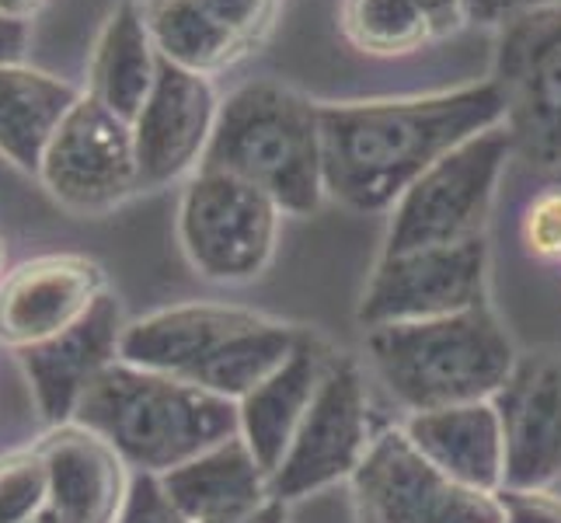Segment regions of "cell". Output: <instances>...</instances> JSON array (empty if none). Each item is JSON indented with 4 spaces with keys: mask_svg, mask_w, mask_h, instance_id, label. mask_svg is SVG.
<instances>
[{
    "mask_svg": "<svg viewBox=\"0 0 561 523\" xmlns=\"http://www.w3.org/2000/svg\"><path fill=\"white\" fill-rule=\"evenodd\" d=\"M506 120L495 81L404 99L321 102L324 192L353 213H391L439 158Z\"/></svg>",
    "mask_w": 561,
    "mask_h": 523,
    "instance_id": "cell-1",
    "label": "cell"
},
{
    "mask_svg": "<svg viewBox=\"0 0 561 523\" xmlns=\"http://www.w3.org/2000/svg\"><path fill=\"white\" fill-rule=\"evenodd\" d=\"M300 332V325L255 307L182 300L133 318L126 325L119 360L241 401L294 353Z\"/></svg>",
    "mask_w": 561,
    "mask_h": 523,
    "instance_id": "cell-2",
    "label": "cell"
},
{
    "mask_svg": "<svg viewBox=\"0 0 561 523\" xmlns=\"http://www.w3.org/2000/svg\"><path fill=\"white\" fill-rule=\"evenodd\" d=\"M73 422L102 436L133 475H168L238 436V401L126 360L91 380Z\"/></svg>",
    "mask_w": 561,
    "mask_h": 523,
    "instance_id": "cell-3",
    "label": "cell"
},
{
    "mask_svg": "<svg viewBox=\"0 0 561 523\" xmlns=\"http://www.w3.org/2000/svg\"><path fill=\"white\" fill-rule=\"evenodd\" d=\"M363 353L409 416L495 398L519 360L492 304L430 321L363 328Z\"/></svg>",
    "mask_w": 561,
    "mask_h": 523,
    "instance_id": "cell-4",
    "label": "cell"
},
{
    "mask_svg": "<svg viewBox=\"0 0 561 523\" xmlns=\"http://www.w3.org/2000/svg\"><path fill=\"white\" fill-rule=\"evenodd\" d=\"M203 168L259 185L283 217H311L328 200L321 102L276 77H255L220 99Z\"/></svg>",
    "mask_w": 561,
    "mask_h": 523,
    "instance_id": "cell-5",
    "label": "cell"
},
{
    "mask_svg": "<svg viewBox=\"0 0 561 523\" xmlns=\"http://www.w3.org/2000/svg\"><path fill=\"white\" fill-rule=\"evenodd\" d=\"M175 227L192 273L220 286H244L273 265L283 209L238 174L199 168L185 179Z\"/></svg>",
    "mask_w": 561,
    "mask_h": 523,
    "instance_id": "cell-6",
    "label": "cell"
},
{
    "mask_svg": "<svg viewBox=\"0 0 561 523\" xmlns=\"http://www.w3.org/2000/svg\"><path fill=\"white\" fill-rule=\"evenodd\" d=\"M510 161L513 137L506 126H492L454 147L391 206L380 255L485 238Z\"/></svg>",
    "mask_w": 561,
    "mask_h": 523,
    "instance_id": "cell-7",
    "label": "cell"
},
{
    "mask_svg": "<svg viewBox=\"0 0 561 523\" xmlns=\"http://www.w3.org/2000/svg\"><path fill=\"white\" fill-rule=\"evenodd\" d=\"M492 81L506 102L513 158L534 171L561 168V0L499 25Z\"/></svg>",
    "mask_w": 561,
    "mask_h": 523,
    "instance_id": "cell-8",
    "label": "cell"
},
{
    "mask_svg": "<svg viewBox=\"0 0 561 523\" xmlns=\"http://www.w3.org/2000/svg\"><path fill=\"white\" fill-rule=\"evenodd\" d=\"M356 523H502L495 492H478L425 461L401 425L380 430L350 478Z\"/></svg>",
    "mask_w": 561,
    "mask_h": 523,
    "instance_id": "cell-9",
    "label": "cell"
},
{
    "mask_svg": "<svg viewBox=\"0 0 561 523\" xmlns=\"http://www.w3.org/2000/svg\"><path fill=\"white\" fill-rule=\"evenodd\" d=\"M374 436L363 366L350 353H335L300 430L268 478L273 496L289 507V502L318 496L339 481H350L370 451Z\"/></svg>",
    "mask_w": 561,
    "mask_h": 523,
    "instance_id": "cell-10",
    "label": "cell"
},
{
    "mask_svg": "<svg viewBox=\"0 0 561 523\" xmlns=\"http://www.w3.org/2000/svg\"><path fill=\"white\" fill-rule=\"evenodd\" d=\"M35 179L73 217H105L119 209L140 192L133 123L81 94L49 140Z\"/></svg>",
    "mask_w": 561,
    "mask_h": 523,
    "instance_id": "cell-11",
    "label": "cell"
},
{
    "mask_svg": "<svg viewBox=\"0 0 561 523\" xmlns=\"http://www.w3.org/2000/svg\"><path fill=\"white\" fill-rule=\"evenodd\" d=\"M489 304V241L380 255L356 307L359 328L430 321Z\"/></svg>",
    "mask_w": 561,
    "mask_h": 523,
    "instance_id": "cell-12",
    "label": "cell"
},
{
    "mask_svg": "<svg viewBox=\"0 0 561 523\" xmlns=\"http://www.w3.org/2000/svg\"><path fill=\"white\" fill-rule=\"evenodd\" d=\"M217 115L220 94L213 88V77L185 70L161 56L150 99L133 120L140 192H158L192 179L206 161Z\"/></svg>",
    "mask_w": 561,
    "mask_h": 523,
    "instance_id": "cell-13",
    "label": "cell"
},
{
    "mask_svg": "<svg viewBox=\"0 0 561 523\" xmlns=\"http://www.w3.org/2000/svg\"><path fill=\"white\" fill-rule=\"evenodd\" d=\"M140 8L164 60L217 77L268 43L283 0H140Z\"/></svg>",
    "mask_w": 561,
    "mask_h": 523,
    "instance_id": "cell-14",
    "label": "cell"
},
{
    "mask_svg": "<svg viewBox=\"0 0 561 523\" xmlns=\"http://www.w3.org/2000/svg\"><path fill=\"white\" fill-rule=\"evenodd\" d=\"M108 294L105 265L77 251L18 262L0 280V345L22 353L64 336Z\"/></svg>",
    "mask_w": 561,
    "mask_h": 523,
    "instance_id": "cell-15",
    "label": "cell"
},
{
    "mask_svg": "<svg viewBox=\"0 0 561 523\" xmlns=\"http://www.w3.org/2000/svg\"><path fill=\"white\" fill-rule=\"evenodd\" d=\"M492 405L506 440V486L554 489L561 481V349L519 353Z\"/></svg>",
    "mask_w": 561,
    "mask_h": 523,
    "instance_id": "cell-16",
    "label": "cell"
},
{
    "mask_svg": "<svg viewBox=\"0 0 561 523\" xmlns=\"http://www.w3.org/2000/svg\"><path fill=\"white\" fill-rule=\"evenodd\" d=\"M126 325L129 318L123 311V300L108 289L64 336L14 353L32 391L38 419L46 425L73 422V412L91 387V380L119 360Z\"/></svg>",
    "mask_w": 561,
    "mask_h": 523,
    "instance_id": "cell-17",
    "label": "cell"
},
{
    "mask_svg": "<svg viewBox=\"0 0 561 523\" xmlns=\"http://www.w3.org/2000/svg\"><path fill=\"white\" fill-rule=\"evenodd\" d=\"M38 443L49 457L53 489L32 523H115L133 478L119 454L77 422L46 425Z\"/></svg>",
    "mask_w": 561,
    "mask_h": 523,
    "instance_id": "cell-18",
    "label": "cell"
},
{
    "mask_svg": "<svg viewBox=\"0 0 561 523\" xmlns=\"http://www.w3.org/2000/svg\"><path fill=\"white\" fill-rule=\"evenodd\" d=\"M332 360L335 349L314 328H304L294 353L238 401V433L268 475L276 471L289 440L300 430Z\"/></svg>",
    "mask_w": 561,
    "mask_h": 523,
    "instance_id": "cell-19",
    "label": "cell"
},
{
    "mask_svg": "<svg viewBox=\"0 0 561 523\" xmlns=\"http://www.w3.org/2000/svg\"><path fill=\"white\" fill-rule=\"evenodd\" d=\"M401 430L425 461L460 486L478 492H499L506 486V440L492 398L412 412Z\"/></svg>",
    "mask_w": 561,
    "mask_h": 523,
    "instance_id": "cell-20",
    "label": "cell"
},
{
    "mask_svg": "<svg viewBox=\"0 0 561 523\" xmlns=\"http://www.w3.org/2000/svg\"><path fill=\"white\" fill-rule=\"evenodd\" d=\"M268 478L273 475L262 468L238 433L185 461L182 468L161 475V486L192 523H227L276 499Z\"/></svg>",
    "mask_w": 561,
    "mask_h": 523,
    "instance_id": "cell-21",
    "label": "cell"
},
{
    "mask_svg": "<svg viewBox=\"0 0 561 523\" xmlns=\"http://www.w3.org/2000/svg\"><path fill=\"white\" fill-rule=\"evenodd\" d=\"M161 70V53L153 46L140 0H119L94 38L88 56L84 94L102 102L119 120L133 123L150 99Z\"/></svg>",
    "mask_w": 561,
    "mask_h": 523,
    "instance_id": "cell-22",
    "label": "cell"
},
{
    "mask_svg": "<svg viewBox=\"0 0 561 523\" xmlns=\"http://www.w3.org/2000/svg\"><path fill=\"white\" fill-rule=\"evenodd\" d=\"M84 88L22 64H0V158L38 174L43 154Z\"/></svg>",
    "mask_w": 561,
    "mask_h": 523,
    "instance_id": "cell-23",
    "label": "cell"
},
{
    "mask_svg": "<svg viewBox=\"0 0 561 523\" xmlns=\"http://www.w3.org/2000/svg\"><path fill=\"white\" fill-rule=\"evenodd\" d=\"M339 32L356 53L398 60L436 43L433 25L412 0H342Z\"/></svg>",
    "mask_w": 561,
    "mask_h": 523,
    "instance_id": "cell-24",
    "label": "cell"
},
{
    "mask_svg": "<svg viewBox=\"0 0 561 523\" xmlns=\"http://www.w3.org/2000/svg\"><path fill=\"white\" fill-rule=\"evenodd\" d=\"M49 489L53 471L38 436L0 454V523H32Z\"/></svg>",
    "mask_w": 561,
    "mask_h": 523,
    "instance_id": "cell-25",
    "label": "cell"
},
{
    "mask_svg": "<svg viewBox=\"0 0 561 523\" xmlns=\"http://www.w3.org/2000/svg\"><path fill=\"white\" fill-rule=\"evenodd\" d=\"M519 245L537 262H561V185L540 189L519 217Z\"/></svg>",
    "mask_w": 561,
    "mask_h": 523,
    "instance_id": "cell-26",
    "label": "cell"
},
{
    "mask_svg": "<svg viewBox=\"0 0 561 523\" xmlns=\"http://www.w3.org/2000/svg\"><path fill=\"white\" fill-rule=\"evenodd\" d=\"M115 523H192V520L171 502L158 475H133L126 502Z\"/></svg>",
    "mask_w": 561,
    "mask_h": 523,
    "instance_id": "cell-27",
    "label": "cell"
},
{
    "mask_svg": "<svg viewBox=\"0 0 561 523\" xmlns=\"http://www.w3.org/2000/svg\"><path fill=\"white\" fill-rule=\"evenodd\" d=\"M502 523H561V496L554 489H513L495 492Z\"/></svg>",
    "mask_w": 561,
    "mask_h": 523,
    "instance_id": "cell-28",
    "label": "cell"
},
{
    "mask_svg": "<svg viewBox=\"0 0 561 523\" xmlns=\"http://www.w3.org/2000/svg\"><path fill=\"white\" fill-rule=\"evenodd\" d=\"M558 4V0H463V14H468V25H506L510 18L524 14L530 8H545Z\"/></svg>",
    "mask_w": 561,
    "mask_h": 523,
    "instance_id": "cell-29",
    "label": "cell"
},
{
    "mask_svg": "<svg viewBox=\"0 0 561 523\" xmlns=\"http://www.w3.org/2000/svg\"><path fill=\"white\" fill-rule=\"evenodd\" d=\"M412 4L425 14V22L433 25L436 43L439 38L457 35L468 25V14H463V0H412Z\"/></svg>",
    "mask_w": 561,
    "mask_h": 523,
    "instance_id": "cell-30",
    "label": "cell"
},
{
    "mask_svg": "<svg viewBox=\"0 0 561 523\" xmlns=\"http://www.w3.org/2000/svg\"><path fill=\"white\" fill-rule=\"evenodd\" d=\"M28 38L32 25L11 22V18L0 14V64H22L28 53Z\"/></svg>",
    "mask_w": 561,
    "mask_h": 523,
    "instance_id": "cell-31",
    "label": "cell"
},
{
    "mask_svg": "<svg viewBox=\"0 0 561 523\" xmlns=\"http://www.w3.org/2000/svg\"><path fill=\"white\" fill-rule=\"evenodd\" d=\"M49 0H0V14L11 18V22H25L32 25V18L43 11Z\"/></svg>",
    "mask_w": 561,
    "mask_h": 523,
    "instance_id": "cell-32",
    "label": "cell"
},
{
    "mask_svg": "<svg viewBox=\"0 0 561 523\" xmlns=\"http://www.w3.org/2000/svg\"><path fill=\"white\" fill-rule=\"evenodd\" d=\"M227 523H289V507L283 499H268L262 510L248 513L241 520H227Z\"/></svg>",
    "mask_w": 561,
    "mask_h": 523,
    "instance_id": "cell-33",
    "label": "cell"
},
{
    "mask_svg": "<svg viewBox=\"0 0 561 523\" xmlns=\"http://www.w3.org/2000/svg\"><path fill=\"white\" fill-rule=\"evenodd\" d=\"M8 245H4V235H0V280H4V273H8Z\"/></svg>",
    "mask_w": 561,
    "mask_h": 523,
    "instance_id": "cell-34",
    "label": "cell"
}]
</instances>
